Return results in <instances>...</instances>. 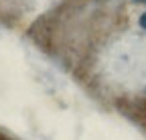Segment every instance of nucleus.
<instances>
[{
	"mask_svg": "<svg viewBox=\"0 0 146 140\" xmlns=\"http://www.w3.org/2000/svg\"><path fill=\"white\" fill-rule=\"evenodd\" d=\"M140 25H142V27H144V29H146V12H144V14H142V16H140Z\"/></svg>",
	"mask_w": 146,
	"mask_h": 140,
	"instance_id": "obj_1",
	"label": "nucleus"
}]
</instances>
